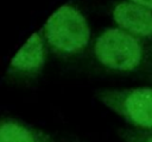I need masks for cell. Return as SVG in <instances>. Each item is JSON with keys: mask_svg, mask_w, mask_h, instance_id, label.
Listing matches in <instances>:
<instances>
[{"mask_svg": "<svg viewBox=\"0 0 152 142\" xmlns=\"http://www.w3.org/2000/svg\"><path fill=\"white\" fill-rule=\"evenodd\" d=\"M94 56L107 70L137 72L152 62V45L120 27L102 31L94 43Z\"/></svg>", "mask_w": 152, "mask_h": 142, "instance_id": "cell-1", "label": "cell"}, {"mask_svg": "<svg viewBox=\"0 0 152 142\" xmlns=\"http://www.w3.org/2000/svg\"><path fill=\"white\" fill-rule=\"evenodd\" d=\"M127 1H131L133 4H137L139 6H142L150 11H152V0H127Z\"/></svg>", "mask_w": 152, "mask_h": 142, "instance_id": "cell-8", "label": "cell"}, {"mask_svg": "<svg viewBox=\"0 0 152 142\" xmlns=\"http://www.w3.org/2000/svg\"><path fill=\"white\" fill-rule=\"evenodd\" d=\"M0 142H56L52 134L14 117H0Z\"/></svg>", "mask_w": 152, "mask_h": 142, "instance_id": "cell-6", "label": "cell"}, {"mask_svg": "<svg viewBox=\"0 0 152 142\" xmlns=\"http://www.w3.org/2000/svg\"><path fill=\"white\" fill-rule=\"evenodd\" d=\"M112 16L120 29L147 42L152 41V11L131 1H121L114 6Z\"/></svg>", "mask_w": 152, "mask_h": 142, "instance_id": "cell-5", "label": "cell"}, {"mask_svg": "<svg viewBox=\"0 0 152 142\" xmlns=\"http://www.w3.org/2000/svg\"><path fill=\"white\" fill-rule=\"evenodd\" d=\"M45 63V42L40 33L34 32L12 58L7 78L11 81L24 82L37 78Z\"/></svg>", "mask_w": 152, "mask_h": 142, "instance_id": "cell-4", "label": "cell"}, {"mask_svg": "<svg viewBox=\"0 0 152 142\" xmlns=\"http://www.w3.org/2000/svg\"><path fill=\"white\" fill-rule=\"evenodd\" d=\"M43 36L57 55L70 57L81 54L90 39V30L82 12L65 4L56 10L43 27Z\"/></svg>", "mask_w": 152, "mask_h": 142, "instance_id": "cell-2", "label": "cell"}, {"mask_svg": "<svg viewBox=\"0 0 152 142\" xmlns=\"http://www.w3.org/2000/svg\"><path fill=\"white\" fill-rule=\"evenodd\" d=\"M119 136L124 142H152V131L125 128L120 129Z\"/></svg>", "mask_w": 152, "mask_h": 142, "instance_id": "cell-7", "label": "cell"}, {"mask_svg": "<svg viewBox=\"0 0 152 142\" xmlns=\"http://www.w3.org/2000/svg\"><path fill=\"white\" fill-rule=\"evenodd\" d=\"M70 142H83V141H81V140H78V138H72Z\"/></svg>", "mask_w": 152, "mask_h": 142, "instance_id": "cell-9", "label": "cell"}, {"mask_svg": "<svg viewBox=\"0 0 152 142\" xmlns=\"http://www.w3.org/2000/svg\"><path fill=\"white\" fill-rule=\"evenodd\" d=\"M96 98L133 129L152 131V88L101 89L97 91Z\"/></svg>", "mask_w": 152, "mask_h": 142, "instance_id": "cell-3", "label": "cell"}]
</instances>
